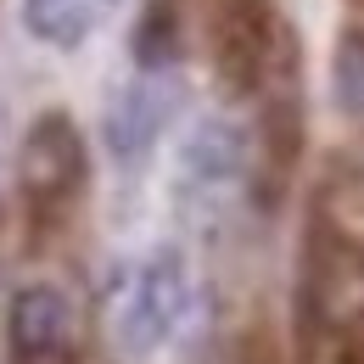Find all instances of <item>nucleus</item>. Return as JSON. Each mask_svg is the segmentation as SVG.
I'll list each match as a JSON object with an SVG mask.
<instances>
[{
	"label": "nucleus",
	"instance_id": "1",
	"mask_svg": "<svg viewBox=\"0 0 364 364\" xmlns=\"http://www.w3.org/2000/svg\"><path fill=\"white\" fill-rule=\"evenodd\" d=\"M191 303H196V286H191V269L174 247L151 252L129 286H124V303L112 314V342L129 353V359H151L157 348H168L191 319Z\"/></svg>",
	"mask_w": 364,
	"mask_h": 364
},
{
	"label": "nucleus",
	"instance_id": "2",
	"mask_svg": "<svg viewBox=\"0 0 364 364\" xmlns=\"http://www.w3.org/2000/svg\"><path fill=\"white\" fill-rule=\"evenodd\" d=\"M291 50L286 28L264 0H225L219 11V68L235 90H264V85H291Z\"/></svg>",
	"mask_w": 364,
	"mask_h": 364
},
{
	"label": "nucleus",
	"instance_id": "3",
	"mask_svg": "<svg viewBox=\"0 0 364 364\" xmlns=\"http://www.w3.org/2000/svg\"><path fill=\"white\" fill-rule=\"evenodd\" d=\"M17 180L34 208H62L85 185V135L68 112H40L17 151Z\"/></svg>",
	"mask_w": 364,
	"mask_h": 364
},
{
	"label": "nucleus",
	"instance_id": "4",
	"mask_svg": "<svg viewBox=\"0 0 364 364\" xmlns=\"http://www.w3.org/2000/svg\"><path fill=\"white\" fill-rule=\"evenodd\" d=\"M168 118H174V85H163V79H135V85H124V90L112 95L107 118H101V140H107L112 163H124V168L146 163L151 146H157L163 129H168Z\"/></svg>",
	"mask_w": 364,
	"mask_h": 364
},
{
	"label": "nucleus",
	"instance_id": "5",
	"mask_svg": "<svg viewBox=\"0 0 364 364\" xmlns=\"http://www.w3.org/2000/svg\"><path fill=\"white\" fill-rule=\"evenodd\" d=\"M6 336L17 364H56L68 348V297L50 280H28L11 291L6 309Z\"/></svg>",
	"mask_w": 364,
	"mask_h": 364
},
{
	"label": "nucleus",
	"instance_id": "6",
	"mask_svg": "<svg viewBox=\"0 0 364 364\" xmlns=\"http://www.w3.org/2000/svg\"><path fill=\"white\" fill-rule=\"evenodd\" d=\"M180 163V180L196 191H225L247 174V135L230 124V118H196L191 135L174 151Z\"/></svg>",
	"mask_w": 364,
	"mask_h": 364
},
{
	"label": "nucleus",
	"instance_id": "7",
	"mask_svg": "<svg viewBox=\"0 0 364 364\" xmlns=\"http://www.w3.org/2000/svg\"><path fill=\"white\" fill-rule=\"evenodd\" d=\"M95 17H101V0H23V28L56 50L85 46Z\"/></svg>",
	"mask_w": 364,
	"mask_h": 364
},
{
	"label": "nucleus",
	"instance_id": "8",
	"mask_svg": "<svg viewBox=\"0 0 364 364\" xmlns=\"http://www.w3.org/2000/svg\"><path fill=\"white\" fill-rule=\"evenodd\" d=\"M135 56H140V68H168L180 56V11H174V0H151L146 6L140 34H135Z\"/></svg>",
	"mask_w": 364,
	"mask_h": 364
},
{
	"label": "nucleus",
	"instance_id": "9",
	"mask_svg": "<svg viewBox=\"0 0 364 364\" xmlns=\"http://www.w3.org/2000/svg\"><path fill=\"white\" fill-rule=\"evenodd\" d=\"M331 90H336V107L364 118V28L342 34L336 40V62H331Z\"/></svg>",
	"mask_w": 364,
	"mask_h": 364
},
{
	"label": "nucleus",
	"instance_id": "10",
	"mask_svg": "<svg viewBox=\"0 0 364 364\" xmlns=\"http://www.w3.org/2000/svg\"><path fill=\"white\" fill-rule=\"evenodd\" d=\"M107 6H118V0H101V11H107Z\"/></svg>",
	"mask_w": 364,
	"mask_h": 364
}]
</instances>
